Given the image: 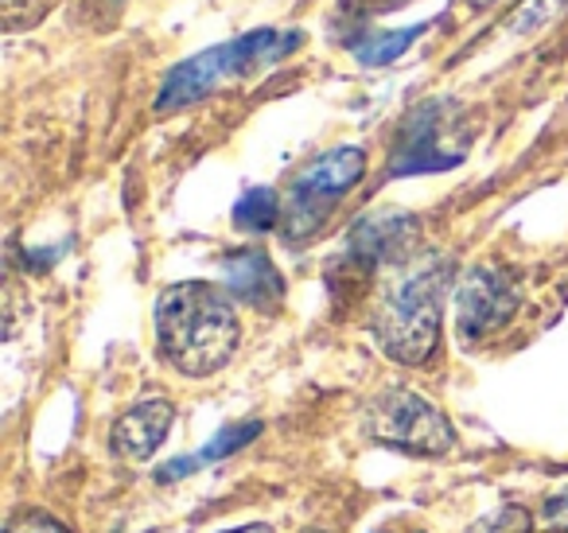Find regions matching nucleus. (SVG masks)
Returning <instances> with one entry per match:
<instances>
[{
	"label": "nucleus",
	"mask_w": 568,
	"mask_h": 533,
	"mask_svg": "<svg viewBox=\"0 0 568 533\" xmlns=\"http://www.w3.org/2000/svg\"><path fill=\"white\" fill-rule=\"evenodd\" d=\"M152 323H156L160 354L187 378L219 374L234 359L242 339V323L230 296L206 281H183L160 292Z\"/></svg>",
	"instance_id": "obj_1"
},
{
	"label": "nucleus",
	"mask_w": 568,
	"mask_h": 533,
	"mask_svg": "<svg viewBox=\"0 0 568 533\" xmlns=\"http://www.w3.org/2000/svg\"><path fill=\"white\" fill-rule=\"evenodd\" d=\"M452 269L444 258H425L386 284L374 312V339L402 366H420L440 339V308Z\"/></svg>",
	"instance_id": "obj_2"
},
{
	"label": "nucleus",
	"mask_w": 568,
	"mask_h": 533,
	"mask_svg": "<svg viewBox=\"0 0 568 533\" xmlns=\"http://www.w3.org/2000/svg\"><path fill=\"white\" fill-rule=\"evenodd\" d=\"M301 48V32H276V28H257V32H245L230 43H219L211 51H199L195 59H183L180 67H172L160 87L156 110L172 113L183 110L191 102H203L206 94H214L219 87L245 74L261 71L268 63H281L288 51Z\"/></svg>",
	"instance_id": "obj_3"
},
{
	"label": "nucleus",
	"mask_w": 568,
	"mask_h": 533,
	"mask_svg": "<svg viewBox=\"0 0 568 533\" xmlns=\"http://www.w3.org/2000/svg\"><path fill=\"white\" fill-rule=\"evenodd\" d=\"M363 175H366V152L351 149V144H339V149L312 160L293 180L288 199H284V214H281L284 234L293 238V242L316 234L327 214L335 211V203H339Z\"/></svg>",
	"instance_id": "obj_4"
},
{
	"label": "nucleus",
	"mask_w": 568,
	"mask_h": 533,
	"mask_svg": "<svg viewBox=\"0 0 568 533\" xmlns=\"http://www.w3.org/2000/svg\"><path fill=\"white\" fill-rule=\"evenodd\" d=\"M471 149V137L464 133V113L452 102H425L405 118L402 137L389 157V175H420L448 172Z\"/></svg>",
	"instance_id": "obj_5"
},
{
	"label": "nucleus",
	"mask_w": 568,
	"mask_h": 533,
	"mask_svg": "<svg viewBox=\"0 0 568 533\" xmlns=\"http://www.w3.org/2000/svg\"><path fill=\"white\" fill-rule=\"evenodd\" d=\"M366 429L374 440L389 447H402V452H417V455H444L456 444V432H452L448 416L425 401L420 393L409 390H389L382 393L371 405L366 416Z\"/></svg>",
	"instance_id": "obj_6"
},
{
	"label": "nucleus",
	"mask_w": 568,
	"mask_h": 533,
	"mask_svg": "<svg viewBox=\"0 0 568 533\" xmlns=\"http://www.w3.org/2000/svg\"><path fill=\"white\" fill-rule=\"evenodd\" d=\"M518 312V284L506 269L475 265L456 289V328L459 339L475 343L490 331L506 328Z\"/></svg>",
	"instance_id": "obj_7"
},
{
	"label": "nucleus",
	"mask_w": 568,
	"mask_h": 533,
	"mask_svg": "<svg viewBox=\"0 0 568 533\" xmlns=\"http://www.w3.org/2000/svg\"><path fill=\"white\" fill-rule=\"evenodd\" d=\"M172 405L168 401H141L133 405L129 413H121L113 421V432H110V444L121 460H152L156 447L168 440V429H172Z\"/></svg>",
	"instance_id": "obj_8"
},
{
	"label": "nucleus",
	"mask_w": 568,
	"mask_h": 533,
	"mask_svg": "<svg viewBox=\"0 0 568 533\" xmlns=\"http://www.w3.org/2000/svg\"><path fill=\"white\" fill-rule=\"evenodd\" d=\"M222 281H226V289L234 292L237 300L261 308V312L276 308V304H281V296H284L281 269H276L261 250L230 253V258L222 261Z\"/></svg>",
	"instance_id": "obj_9"
},
{
	"label": "nucleus",
	"mask_w": 568,
	"mask_h": 533,
	"mask_svg": "<svg viewBox=\"0 0 568 533\" xmlns=\"http://www.w3.org/2000/svg\"><path fill=\"white\" fill-rule=\"evenodd\" d=\"M413 238H417V219L413 214H374L363 219L351 234V253L366 265H378V261H397L409 253Z\"/></svg>",
	"instance_id": "obj_10"
},
{
	"label": "nucleus",
	"mask_w": 568,
	"mask_h": 533,
	"mask_svg": "<svg viewBox=\"0 0 568 533\" xmlns=\"http://www.w3.org/2000/svg\"><path fill=\"white\" fill-rule=\"evenodd\" d=\"M261 432V424L257 421H250V424H230V429H222L219 436L211 440V444L203 447L199 455H183V460H175V463H168L164 471H160V479H180V475H191L195 467H203V463H214V460H222V455H230V452H237L242 444H250L253 436Z\"/></svg>",
	"instance_id": "obj_11"
},
{
	"label": "nucleus",
	"mask_w": 568,
	"mask_h": 533,
	"mask_svg": "<svg viewBox=\"0 0 568 533\" xmlns=\"http://www.w3.org/2000/svg\"><path fill=\"white\" fill-rule=\"evenodd\" d=\"M420 36H425V24L409 28V32H371V36H363V40H355V56H358V63H366V67L394 63V59L405 56Z\"/></svg>",
	"instance_id": "obj_12"
},
{
	"label": "nucleus",
	"mask_w": 568,
	"mask_h": 533,
	"mask_svg": "<svg viewBox=\"0 0 568 533\" xmlns=\"http://www.w3.org/2000/svg\"><path fill=\"white\" fill-rule=\"evenodd\" d=\"M281 214H284V207H281V199L273 195L268 188H253V191H245L242 199H237V207H234V222L242 230H273L276 222H281Z\"/></svg>",
	"instance_id": "obj_13"
},
{
	"label": "nucleus",
	"mask_w": 568,
	"mask_h": 533,
	"mask_svg": "<svg viewBox=\"0 0 568 533\" xmlns=\"http://www.w3.org/2000/svg\"><path fill=\"white\" fill-rule=\"evenodd\" d=\"M568 12V0H526L514 12V32H537V28L552 24Z\"/></svg>",
	"instance_id": "obj_14"
},
{
	"label": "nucleus",
	"mask_w": 568,
	"mask_h": 533,
	"mask_svg": "<svg viewBox=\"0 0 568 533\" xmlns=\"http://www.w3.org/2000/svg\"><path fill=\"white\" fill-rule=\"evenodd\" d=\"M51 4L55 0H4V32H20V28L40 24Z\"/></svg>",
	"instance_id": "obj_15"
},
{
	"label": "nucleus",
	"mask_w": 568,
	"mask_h": 533,
	"mask_svg": "<svg viewBox=\"0 0 568 533\" xmlns=\"http://www.w3.org/2000/svg\"><path fill=\"white\" fill-rule=\"evenodd\" d=\"M541 525L545 530H560L568 533V486H560L557 494L541 502Z\"/></svg>",
	"instance_id": "obj_16"
},
{
	"label": "nucleus",
	"mask_w": 568,
	"mask_h": 533,
	"mask_svg": "<svg viewBox=\"0 0 568 533\" xmlns=\"http://www.w3.org/2000/svg\"><path fill=\"white\" fill-rule=\"evenodd\" d=\"M9 533H67L55 517H43V514H24L20 522H12Z\"/></svg>",
	"instance_id": "obj_17"
},
{
	"label": "nucleus",
	"mask_w": 568,
	"mask_h": 533,
	"mask_svg": "<svg viewBox=\"0 0 568 533\" xmlns=\"http://www.w3.org/2000/svg\"><path fill=\"white\" fill-rule=\"evenodd\" d=\"M464 4L475 12H487V9H503V4H510V0H464Z\"/></svg>",
	"instance_id": "obj_18"
},
{
	"label": "nucleus",
	"mask_w": 568,
	"mask_h": 533,
	"mask_svg": "<svg viewBox=\"0 0 568 533\" xmlns=\"http://www.w3.org/2000/svg\"><path fill=\"white\" fill-rule=\"evenodd\" d=\"M226 533H273L268 525H242V530H226Z\"/></svg>",
	"instance_id": "obj_19"
}]
</instances>
